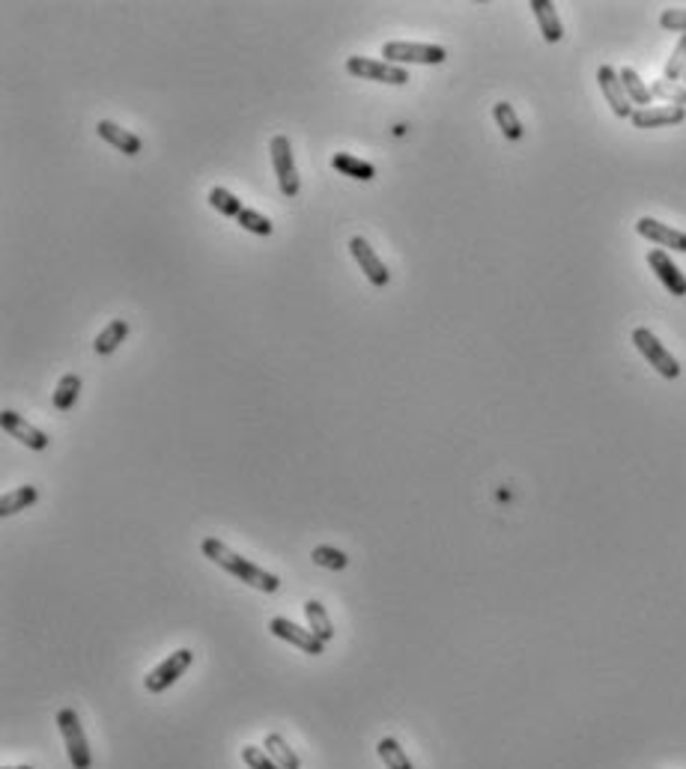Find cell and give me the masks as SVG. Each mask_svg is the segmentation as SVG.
<instances>
[{"label":"cell","instance_id":"6da1fadb","mask_svg":"<svg viewBox=\"0 0 686 769\" xmlns=\"http://www.w3.org/2000/svg\"><path fill=\"white\" fill-rule=\"evenodd\" d=\"M200 552H203V555H207L212 563H218L221 570H227L230 576H237L239 582L251 584V588H257V591H263V593H275V591L281 588V579L275 576V572L263 570V567H257V563H251L248 558L237 555V552L224 546L221 540L207 537V540L200 543Z\"/></svg>","mask_w":686,"mask_h":769},{"label":"cell","instance_id":"7a4b0ae2","mask_svg":"<svg viewBox=\"0 0 686 769\" xmlns=\"http://www.w3.org/2000/svg\"><path fill=\"white\" fill-rule=\"evenodd\" d=\"M57 727H60V734H63L72 769H90V766H93V752H90L84 727H81L78 713L72 710V707H63V710L57 713Z\"/></svg>","mask_w":686,"mask_h":769},{"label":"cell","instance_id":"3957f363","mask_svg":"<svg viewBox=\"0 0 686 769\" xmlns=\"http://www.w3.org/2000/svg\"><path fill=\"white\" fill-rule=\"evenodd\" d=\"M382 57H385V63H394V66H403V63L439 66L448 60V51L442 45H427V43H385Z\"/></svg>","mask_w":686,"mask_h":769},{"label":"cell","instance_id":"277c9868","mask_svg":"<svg viewBox=\"0 0 686 769\" xmlns=\"http://www.w3.org/2000/svg\"><path fill=\"white\" fill-rule=\"evenodd\" d=\"M633 343H636V350L644 355V361H648L662 379H678L681 376L678 358L665 350V346L660 343V337L653 334L651 328H636V332H633Z\"/></svg>","mask_w":686,"mask_h":769},{"label":"cell","instance_id":"5b68a950","mask_svg":"<svg viewBox=\"0 0 686 769\" xmlns=\"http://www.w3.org/2000/svg\"><path fill=\"white\" fill-rule=\"evenodd\" d=\"M269 152H272V168H275V177H278V188L286 200H293L299 194L302 182H299V170H295V161H293V147H290V138L286 135H275L269 143Z\"/></svg>","mask_w":686,"mask_h":769},{"label":"cell","instance_id":"8992f818","mask_svg":"<svg viewBox=\"0 0 686 769\" xmlns=\"http://www.w3.org/2000/svg\"><path fill=\"white\" fill-rule=\"evenodd\" d=\"M346 72H350L353 78L376 81V84H388V87H403V84H409V72H406L403 66L385 63V60L350 57V60H346Z\"/></svg>","mask_w":686,"mask_h":769},{"label":"cell","instance_id":"52a82bcc","mask_svg":"<svg viewBox=\"0 0 686 769\" xmlns=\"http://www.w3.org/2000/svg\"><path fill=\"white\" fill-rule=\"evenodd\" d=\"M191 662H194V653H191L188 648L173 650L165 662L156 665V668H152L147 677H143V686H147V692H150V695H161L165 689H170V686L177 683L179 677L191 668Z\"/></svg>","mask_w":686,"mask_h":769},{"label":"cell","instance_id":"ba28073f","mask_svg":"<svg viewBox=\"0 0 686 769\" xmlns=\"http://www.w3.org/2000/svg\"><path fill=\"white\" fill-rule=\"evenodd\" d=\"M269 632L275 635V639L293 644V648H299L302 653H308V656H320L325 650V644L316 639L308 627H299V623H293L286 618H272L269 620Z\"/></svg>","mask_w":686,"mask_h":769},{"label":"cell","instance_id":"9c48e42d","mask_svg":"<svg viewBox=\"0 0 686 769\" xmlns=\"http://www.w3.org/2000/svg\"><path fill=\"white\" fill-rule=\"evenodd\" d=\"M597 84H600L603 96H606V101H609L612 114H615L618 120H633V114H636V111H633V101L627 99V90H623V84H621L618 69L600 66V69H597Z\"/></svg>","mask_w":686,"mask_h":769},{"label":"cell","instance_id":"30bf717a","mask_svg":"<svg viewBox=\"0 0 686 769\" xmlns=\"http://www.w3.org/2000/svg\"><path fill=\"white\" fill-rule=\"evenodd\" d=\"M0 427H4V433L18 438V442L27 445L30 450H45L51 445V438L43 433V429H36L34 424H27V420L18 412H13V409H4V412H0Z\"/></svg>","mask_w":686,"mask_h":769},{"label":"cell","instance_id":"8fae6325","mask_svg":"<svg viewBox=\"0 0 686 769\" xmlns=\"http://www.w3.org/2000/svg\"><path fill=\"white\" fill-rule=\"evenodd\" d=\"M350 251H353L355 263L362 265V272L367 274V281H371L373 286H385L388 281H391V272L385 269V263L379 260V254L371 248V242H367V239H362V236H353Z\"/></svg>","mask_w":686,"mask_h":769},{"label":"cell","instance_id":"7c38bea8","mask_svg":"<svg viewBox=\"0 0 686 769\" xmlns=\"http://www.w3.org/2000/svg\"><path fill=\"white\" fill-rule=\"evenodd\" d=\"M636 233L644 236L648 242L660 245V248H672V251H678V254H686V233L674 230V227H669V224H662V221H657V218H648V215H644V218H639V221H636Z\"/></svg>","mask_w":686,"mask_h":769},{"label":"cell","instance_id":"4fadbf2b","mask_svg":"<svg viewBox=\"0 0 686 769\" xmlns=\"http://www.w3.org/2000/svg\"><path fill=\"white\" fill-rule=\"evenodd\" d=\"M648 265L653 269V274H657L665 290H669L672 295H678V299H683V295H686V278H683V272L678 269V265L672 263L669 254H665V251H651L648 254Z\"/></svg>","mask_w":686,"mask_h":769},{"label":"cell","instance_id":"5bb4252c","mask_svg":"<svg viewBox=\"0 0 686 769\" xmlns=\"http://www.w3.org/2000/svg\"><path fill=\"white\" fill-rule=\"evenodd\" d=\"M683 120H686V108L662 105V108H639L630 122L636 129H660V126H678Z\"/></svg>","mask_w":686,"mask_h":769},{"label":"cell","instance_id":"9a60e30c","mask_svg":"<svg viewBox=\"0 0 686 769\" xmlns=\"http://www.w3.org/2000/svg\"><path fill=\"white\" fill-rule=\"evenodd\" d=\"M528 6H531V13H535L537 27H540V34H544L546 43H552V45L561 43V39H565V24H561L556 4H552V0H531Z\"/></svg>","mask_w":686,"mask_h":769},{"label":"cell","instance_id":"2e32d148","mask_svg":"<svg viewBox=\"0 0 686 769\" xmlns=\"http://www.w3.org/2000/svg\"><path fill=\"white\" fill-rule=\"evenodd\" d=\"M96 131H99V138H101V140H108L111 147L122 152V156H138L140 147H143L138 135H131V131L120 129L117 122H111V120H99Z\"/></svg>","mask_w":686,"mask_h":769},{"label":"cell","instance_id":"e0dca14e","mask_svg":"<svg viewBox=\"0 0 686 769\" xmlns=\"http://www.w3.org/2000/svg\"><path fill=\"white\" fill-rule=\"evenodd\" d=\"M332 168L341 173V177H350V179H358V182H371V179H376V168H373V164L355 159V156H350V152H337V156L332 159Z\"/></svg>","mask_w":686,"mask_h":769},{"label":"cell","instance_id":"ac0fdd59","mask_svg":"<svg viewBox=\"0 0 686 769\" xmlns=\"http://www.w3.org/2000/svg\"><path fill=\"white\" fill-rule=\"evenodd\" d=\"M304 618H308V630H311L323 644H329V641L334 639L332 618H329V611L323 609L320 600H308V602H304Z\"/></svg>","mask_w":686,"mask_h":769},{"label":"cell","instance_id":"d6986e66","mask_svg":"<svg viewBox=\"0 0 686 769\" xmlns=\"http://www.w3.org/2000/svg\"><path fill=\"white\" fill-rule=\"evenodd\" d=\"M126 337H129V322H126V320H111V322L99 332L93 350H96V355H111V352L120 350V343L126 341Z\"/></svg>","mask_w":686,"mask_h":769},{"label":"cell","instance_id":"ffe728a7","mask_svg":"<svg viewBox=\"0 0 686 769\" xmlns=\"http://www.w3.org/2000/svg\"><path fill=\"white\" fill-rule=\"evenodd\" d=\"M263 748H266V755H269L272 761L278 764L281 769H302V761H299V755L293 752V748H290V743H286L281 734H269V736H266Z\"/></svg>","mask_w":686,"mask_h":769},{"label":"cell","instance_id":"44dd1931","mask_svg":"<svg viewBox=\"0 0 686 769\" xmlns=\"http://www.w3.org/2000/svg\"><path fill=\"white\" fill-rule=\"evenodd\" d=\"M376 755L379 761L385 764V769H415L412 761H409L406 748L394 740V736H382V740L376 743Z\"/></svg>","mask_w":686,"mask_h":769},{"label":"cell","instance_id":"7402d4cb","mask_svg":"<svg viewBox=\"0 0 686 769\" xmlns=\"http://www.w3.org/2000/svg\"><path fill=\"white\" fill-rule=\"evenodd\" d=\"M36 498H39V492H36V486H30V484L18 486L13 492H6V495L0 498V516H15V513L34 507Z\"/></svg>","mask_w":686,"mask_h":769},{"label":"cell","instance_id":"603a6c76","mask_svg":"<svg viewBox=\"0 0 686 769\" xmlns=\"http://www.w3.org/2000/svg\"><path fill=\"white\" fill-rule=\"evenodd\" d=\"M621 84H623V90H627V99L633 101V105H642V108H651V101H653V96H651V87L644 84V81L639 78V72L636 69H630V66H623L621 72Z\"/></svg>","mask_w":686,"mask_h":769},{"label":"cell","instance_id":"cb8c5ba5","mask_svg":"<svg viewBox=\"0 0 686 769\" xmlns=\"http://www.w3.org/2000/svg\"><path fill=\"white\" fill-rule=\"evenodd\" d=\"M493 120H496V126L501 129V135H505L507 140H522V135H526V129H522V122L517 117L514 105H507V101H496V105H493Z\"/></svg>","mask_w":686,"mask_h":769},{"label":"cell","instance_id":"d4e9b609","mask_svg":"<svg viewBox=\"0 0 686 769\" xmlns=\"http://www.w3.org/2000/svg\"><path fill=\"white\" fill-rule=\"evenodd\" d=\"M81 394V379L75 373H66L63 379L57 382V391H54V409L57 412H69L75 406V399Z\"/></svg>","mask_w":686,"mask_h":769},{"label":"cell","instance_id":"484cf974","mask_svg":"<svg viewBox=\"0 0 686 769\" xmlns=\"http://www.w3.org/2000/svg\"><path fill=\"white\" fill-rule=\"evenodd\" d=\"M209 207L215 212H221L224 218H239V215L245 212L242 200L237 197V194H230L227 188H212L209 191Z\"/></svg>","mask_w":686,"mask_h":769},{"label":"cell","instance_id":"4316f807","mask_svg":"<svg viewBox=\"0 0 686 769\" xmlns=\"http://www.w3.org/2000/svg\"><path fill=\"white\" fill-rule=\"evenodd\" d=\"M311 558H314V563L316 567H325V570H343L346 563H350V558H346V552H341V549H334V546H316L314 552H311Z\"/></svg>","mask_w":686,"mask_h":769},{"label":"cell","instance_id":"83f0119b","mask_svg":"<svg viewBox=\"0 0 686 769\" xmlns=\"http://www.w3.org/2000/svg\"><path fill=\"white\" fill-rule=\"evenodd\" d=\"M683 75H686V36H681L678 48L672 51L669 63H665V69H662V81H672V84H678Z\"/></svg>","mask_w":686,"mask_h":769},{"label":"cell","instance_id":"f1b7e54d","mask_svg":"<svg viewBox=\"0 0 686 769\" xmlns=\"http://www.w3.org/2000/svg\"><path fill=\"white\" fill-rule=\"evenodd\" d=\"M651 96L669 101L672 108H686V87L672 84V81H657V84L651 87Z\"/></svg>","mask_w":686,"mask_h":769},{"label":"cell","instance_id":"f546056e","mask_svg":"<svg viewBox=\"0 0 686 769\" xmlns=\"http://www.w3.org/2000/svg\"><path fill=\"white\" fill-rule=\"evenodd\" d=\"M237 224L242 230H248V233H254V236H272V221L266 218V215H260V212H254V209H245L239 218H237Z\"/></svg>","mask_w":686,"mask_h":769},{"label":"cell","instance_id":"4dcf8cb0","mask_svg":"<svg viewBox=\"0 0 686 769\" xmlns=\"http://www.w3.org/2000/svg\"><path fill=\"white\" fill-rule=\"evenodd\" d=\"M242 761L248 764V769H281L269 755H266V748H257V745H245Z\"/></svg>","mask_w":686,"mask_h":769},{"label":"cell","instance_id":"1f68e13d","mask_svg":"<svg viewBox=\"0 0 686 769\" xmlns=\"http://www.w3.org/2000/svg\"><path fill=\"white\" fill-rule=\"evenodd\" d=\"M660 27L662 30H674V34L686 36V9H662Z\"/></svg>","mask_w":686,"mask_h":769},{"label":"cell","instance_id":"d6a6232c","mask_svg":"<svg viewBox=\"0 0 686 769\" xmlns=\"http://www.w3.org/2000/svg\"><path fill=\"white\" fill-rule=\"evenodd\" d=\"M4 769H34V766H4Z\"/></svg>","mask_w":686,"mask_h":769},{"label":"cell","instance_id":"836d02e7","mask_svg":"<svg viewBox=\"0 0 686 769\" xmlns=\"http://www.w3.org/2000/svg\"><path fill=\"white\" fill-rule=\"evenodd\" d=\"M683 81H686V75H683Z\"/></svg>","mask_w":686,"mask_h":769}]
</instances>
